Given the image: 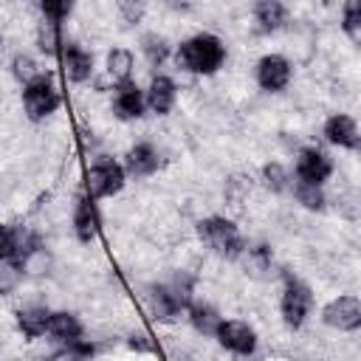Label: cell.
I'll use <instances>...</instances> for the list:
<instances>
[{"instance_id": "30", "label": "cell", "mask_w": 361, "mask_h": 361, "mask_svg": "<svg viewBox=\"0 0 361 361\" xmlns=\"http://www.w3.org/2000/svg\"><path fill=\"white\" fill-rule=\"evenodd\" d=\"M39 14H42V20H48V23L62 25V23H68V17L73 14V3H68V0H42V3H39Z\"/></svg>"}, {"instance_id": "18", "label": "cell", "mask_w": 361, "mask_h": 361, "mask_svg": "<svg viewBox=\"0 0 361 361\" xmlns=\"http://www.w3.org/2000/svg\"><path fill=\"white\" fill-rule=\"evenodd\" d=\"M51 319H54V310L45 307V305H25V307H20L17 316H14L17 330L23 333L25 341H37V338L48 336Z\"/></svg>"}, {"instance_id": "17", "label": "cell", "mask_w": 361, "mask_h": 361, "mask_svg": "<svg viewBox=\"0 0 361 361\" xmlns=\"http://www.w3.org/2000/svg\"><path fill=\"white\" fill-rule=\"evenodd\" d=\"M144 93H147V110H152L155 116H169L178 102V85L166 73H152Z\"/></svg>"}, {"instance_id": "12", "label": "cell", "mask_w": 361, "mask_h": 361, "mask_svg": "<svg viewBox=\"0 0 361 361\" xmlns=\"http://www.w3.org/2000/svg\"><path fill=\"white\" fill-rule=\"evenodd\" d=\"M71 228H73V237H76L82 245L96 243V237H99V231H102V217H99L96 200H93L85 189H79V192H76V197H73Z\"/></svg>"}, {"instance_id": "11", "label": "cell", "mask_w": 361, "mask_h": 361, "mask_svg": "<svg viewBox=\"0 0 361 361\" xmlns=\"http://www.w3.org/2000/svg\"><path fill=\"white\" fill-rule=\"evenodd\" d=\"M322 322L330 327V330H338V333H353L361 327V299L353 296V293H341V296H333L324 307H322Z\"/></svg>"}, {"instance_id": "1", "label": "cell", "mask_w": 361, "mask_h": 361, "mask_svg": "<svg viewBox=\"0 0 361 361\" xmlns=\"http://www.w3.org/2000/svg\"><path fill=\"white\" fill-rule=\"evenodd\" d=\"M195 279L189 274H175L172 279L166 282H155L147 288L144 293V302H147V310L152 316V322L158 324H172L180 319V313H186L195 302Z\"/></svg>"}, {"instance_id": "14", "label": "cell", "mask_w": 361, "mask_h": 361, "mask_svg": "<svg viewBox=\"0 0 361 361\" xmlns=\"http://www.w3.org/2000/svg\"><path fill=\"white\" fill-rule=\"evenodd\" d=\"M59 62H62V73L68 76V82L85 85V82L93 79V54H90L85 45H79V42L68 39V42H65V51H62V56H59Z\"/></svg>"}, {"instance_id": "19", "label": "cell", "mask_w": 361, "mask_h": 361, "mask_svg": "<svg viewBox=\"0 0 361 361\" xmlns=\"http://www.w3.org/2000/svg\"><path fill=\"white\" fill-rule=\"evenodd\" d=\"M85 338V324L73 310H54L51 327H48V341L54 347H65L71 341Z\"/></svg>"}, {"instance_id": "22", "label": "cell", "mask_w": 361, "mask_h": 361, "mask_svg": "<svg viewBox=\"0 0 361 361\" xmlns=\"http://www.w3.org/2000/svg\"><path fill=\"white\" fill-rule=\"evenodd\" d=\"M133 71H135V56H133L130 48L116 45V48L107 51V56H104V73L113 82V87L121 85V82H130L133 79Z\"/></svg>"}, {"instance_id": "29", "label": "cell", "mask_w": 361, "mask_h": 361, "mask_svg": "<svg viewBox=\"0 0 361 361\" xmlns=\"http://www.w3.org/2000/svg\"><path fill=\"white\" fill-rule=\"evenodd\" d=\"M341 31L350 39L361 42V0L344 3V8H341Z\"/></svg>"}, {"instance_id": "8", "label": "cell", "mask_w": 361, "mask_h": 361, "mask_svg": "<svg viewBox=\"0 0 361 361\" xmlns=\"http://www.w3.org/2000/svg\"><path fill=\"white\" fill-rule=\"evenodd\" d=\"M214 338L226 353L240 355V358H251L257 353V347H259L257 330L243 319H223V324H220Z\"/></svg>"}, {"instance_id": "28", "label": "cell", "mask_w": 361, "mask_h": 361, "mask_svg": "<svg viewBox=\"0 0 361 361\" xmlns=\"http://www.w3.org/2000/svg\"><path fill=\"white\" fill-rule=\"evenodd\" d=\"M262 183H265L271 192H288V189L293 186L288 169H285L279 161H268V164L262 166Z\"/></svg>"}, {"instance_id": "3", "label": "cell", "mask_w": 361, "mask_h": 361, "mask_svg": "<svg viewBox=\"0 0 361 361\" xmlns=\"http://www.w3.org/2000/svg\"><path fill=\"white\" fill-rule=\"evenodd\" d=\"M197 237L200 243L220 259H240L248 251V243L240 231V226L231 217L223 214H209L197 223Z\"/></svg>"}, {"instance_id": "10", "label": "cell", "mask_w": 361, "mask_h": 361, "mask_svg": "<svg viewBox=\"0 0 361 361\" xmlns=\"http://www.w3.org/2000/svg\"><path fill=\"white\" fill-rule=\"evenodd\" d=\"M333 175V161L324 149L319 147H302L296 152L293 161V180L299 183H313V186H324L327 178Z\"/></svg>"}, {"instance_id": "6", "label": "cell", "mask_w": 361, "mask_h": 361, "mask_svg": "<svg viewBox=\"0 0 361 361\" xmlns=\"http://www.w3.org/2000/svg\"><path fill=\"white\" fill-rule=\"evenodd\" d=\"M310 310H313V290H310V285L302 282L293 274H285V285H282V296H279L282 324L288 330H299V327H305Z\"/></svg>"}, {"instance_id": "32", "label": "cell", "mask_w": 361, "mask_h": 361, "mask_svg": "<svg viewBox=\"0 0 361 361\" xmlns=\"http://www.w3.org/2000/svg\"><path fill=\"white\" fill-rule=\"evenodd\" d=\"M118 11L124 14V23H138L144 14V6L141 3H118Z\"/></svg>"}, {"instance_id": "16", "label": "cell", "mask_w": 361, "mask_h": 361, "mask_svg": "<svg viewBox=\"0 0 361 361\" xmlns=\"http://www.w3.org/2000/svg\"><path fill=\"white\" fill-rule=\"evenodd\" d=\"M124 169H127V178H149L161 169V152L155 149V144L149 141H135L127 152H124Z\"/></svg>"}, {"instance_id": "7", "label": "cell", "mask_w": 361, "mask_h": 361, "mask_svg": "<svg viewBox=\"0 0 361 361\" xmlns=\"http://www.w3.org/2000/svg\"><path fill=\"white\" fill-rule=\"evenodd\" d=\"M20 99H23V110H25L28 121H45L62 104V93H59V87L48 71L42 76H37L31 85H25Z\"/></svg>"}, {"instance_id": "24", "label": "cell", "mask_w": 361, "mask_h": 361, "mask_svg": "<svg viewBox=\"0 0 361 361\" xmlns=\"http://www.w3.org/2000/svg\"><path fill=\"white\" fill-rule=\"evenodd\" d=\"M138 45H141L144 59H147L152 68H161L169 56H175V51H172V45H169V39H166L164 34H158V31H147V34H141Z\"/></svg>"}, {"instance_id": "9", "label": "cell", "mask_w": 361, "mask_h": 361, "mask_svg": "<svg viewBox=\"0 0 361 361\" xmlns=\"http://www.w3.org/2000/svg\"><path fill=\"white\" fill-rule=\"evenodd\" d=\"M254 79H257L259 90H265V93H282V90H288V85L293 79V65L282 54H265V56L257 59Z\"/></svg>"}, {"instance_id": "5", "label": "cell", "mask_w": 361, "mask_h": 361, "mask_svg": "<svg viewBox=\"0 0 361 361\" xmlns=\"http://www.w3.org/2000/svg\"><path fill=\"white\" fill-rule=\"evenodd\" d=\"M127 183V169L121 161H116L113 155H93V161L87 164L85 169V180H82V189L93 197V200H104V197H113L124 189Z\"/></svg>"}, {"instance_id": "26", "label": "cell", "mask_w": 361, "mask_h": 361, "mask_svg": "<svg viewBox=\"0 0 361 361\" xmlns=\"http://www.w3.org/2000/svg\"><path fill=\"white\" fill-rule=\"evenodd\" d=\"M99 353V347L87 338H79V341H71L65 347H54V358L56 361H93Z\"/></svg>"}, {"instance_id": "15", "label": "cell", "mask_w": 361, "mask_h": 361, "mask_svg": "<svg viewBox=\"0 0 361 361\" xmlns=\"http://www.w3.org/2000/svg\"><path fill=\"white\" fill-rule=\"evenodd\" d=\"M322 135H324L327 144H333L338 149H358L361 147V130H358L355 118L347 116V113H333L324 121Z\"/></svg>"}, {"instance_id": "31", "label": "cell", "mask_w": 361, "mask_h": 361, "mask_svg": "<svg viewBox=\"0 0 361 361\" xmlns=\"http://www.w3.org/2000/svg\"><path fill=\"white\" fill-rule=\"evenodd\" d=\"M127 350L130 353H155V341L149 338L147 330H133L127 336Z\"/></svg>"}, {"instance_id": "2", "label": "cell", "mask_w": 361, "mask_h": 361, "mask_svg": "<svg viewBox=\"0 0 361 361\" xmlns=\"http://www.w3.org/2000/svg\"><path fill=\"white\" fill-rule=\"evenodd\" d=\"M175 65L186 73H197V76H212L223 68L226 62V45L217 34L200 31L186 37L180 45H175Z\"/></svg>"}, {"instance_id": "27", "label": "cell", "mask_w": 361, "mask_h": 361, "mask_svg": "<svg viewBox=\"0 0 361 361\" xmlns=\"http://www.w3.org/2000/svg\"><path fill=\"white\" fill-rule=\"evenodd\" d=\"M45 71L34 62V56H28V54H14V59H11V76L20 82V87H25V85H31L37 76H42Z\"/></svg>"}, {"instance_id": "23", "label": "cell", "mask_w": 361, "mask_h": 361, "mask_svg": "<svg viewBox=\"0 0 361 361\" xmlns=\"http://www.w3.org/2000/svg\"><path fill=\"white\" fill-rule=\"evenodd\" d=\"M65 42H68V39H65V34H62V25L48 23V20H39V23H37V48H39V54L59 59L62 51H65Z\"/></svg>"}, {"instance_id": "13", "label": "cell", "mask_w": 361, "mask_h": 361, "mask_svg": "<svg viewBox=\"0 0 361 361\" xmlns=\"http://www.w3.org/2000/svg\"><path fill=\"white\" fill-rule=\"evenodd\" d=\"M110 110L118 121H138L147 110V93L144 87H138L135 79L130 82H121L113 87V102H110Z\"/></svg>"}, {"instance_id": "20", "label": "cell", "mask_w": 361, "mask_h": 361, "mask_svg": "<svg viewBox=\"0 0 361 361\" xmlns=\"http://www.w3.org/2000/svg\"><path fill=\"white\" fill-rule=\"evenodd\" d=\"M251 17L259 34H274L288 23V6L279 0H257L251 8Z\"/></svg>"}, {"instance_id": "21", "label": "cell", "mask_w": 361, "mask_h": 361, "mask_svg": "<svg viewBox=\"0 0 361 361\" xmlns=\"http://www.w3.org/2000/svg\"><path fill=\"white\" fill-rule=\"evenodd\" d=\"M186 319H189L192 330H195L197 336H206V338H214L217 330H220V324H223L220 310H217L212 302H203V299H195V302H192V307L186 310Z\"/></svg>"}, {"instance_id": "4", "label": "cell", "mask_w": 361, "mask_h": 361, "mask_svg": "<svg viewBox=\"0 0 361 361\" xmlns=\"http://www.w3.org/2000/svg\"><path fill=\"white\" fill-rule=\"evenodd\" d=\"M39 254H42V237L31 226L8 223L3 228V245H0L3 268H11L23 276L31 268L34 257H39Z\"/></svg>"}, {"instance_id": "25", "label": "cell", "mask_w": 361, "mask_h": 361, "mask_svg": "<svg viewBox=\"0 0 361 361\" xmlns=\"http://www.w3.org/2000/svg\"><path fill=\"white\" fill-rule=\"evenodd\" d=\"M290 192H293L296 203L305 206V209H310V212H322L324 203H327V197H324V186H313V183H299V180H293Z\"/></svg>"}]
</instances>
